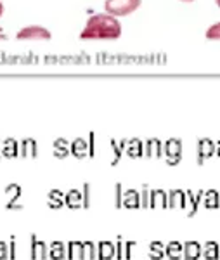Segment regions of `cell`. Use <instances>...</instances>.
Segmentation results:
<instances>
[{
  "label": "cell",
  "mask_w": 220,
  "mask_h": 260,
  "mask_svg": "<svg viewBox=\"0 0 220 260\" xmlns=\"http://www.w3.org/2000/svg\"><path fill=\"white\" fill-rule=\"evenodd\" d=\"M123 205V194H121V187H116V207H121Z\"/></svg>",
  "instance_id": "f1b7e54d"
},
{
  "label": "cell",
  "mask_w": 220,
  "mask_h": 260,
  "mask_svg": "<svg viewBox=\"0 0 220 260\" xmlns=\"http://www.w3.org/2000/svg\"><path fill=\"white\" fill-rule=\"evenodd\" d=\"M123 205L125 207H141V194L137 191H127L123 194Z\"/></svg>",
  "instance_id": "5bb4252c"
},
{
  "label": "cell",
  "mask_w": 220,
  "mask_h": 260,
  "mask_svg": "<svg viewBox=\"0 0 220 260\" xmlns=\"http://www.w3.org/2000/svg\"><path fill=\"white\" fill-rule=\"evenodd\" d=\"M121 23L116 16L108 12H97L87 19L85 28L80 31L82 40H116L121 37Z\"/></svg>",
  "instance_id": "6da1fadb"
},
{
  "label": "cell",
  "mask_w": 220,
  "mask_h": 260,
  "mask_svg": "<svg viewBox=\"0 0 220 260\" xmlns=\"http://www.w3.org/2000/svg\"><path fill=\"white\" fill-rule=\"evenodd\" d=\"M68 257L73 260L83 258V243L82 241H70L68 243Z\"/></svg>",
  "instance_id": "9c48e42d"
},
{
  "label": "cell",
  "mask_w": 220,
  "mask_h": 260,
  "mask_svg": "<svg viewBox=\"0 0 220 260\" xmlns=\"http://www.w3.org/2000/svg\"><path fill=\"white\" fill-rule=\"evenodd\" d=\"M85 148H87V146H85V142H83L82 139H77L73 142V153L75 154H83V153H85Z\"/></svg>",
  "instance_id": "603a6c76"
},
{
  "label": "cell",
  "mask_w": 220,
  "mask_h": 260,
  "mask_svg": "<svg viewBox=\"0 0 220 260\" xmlns=\"http://www.w3.org/2000/svg\"><path fill=\"white\" fill-rule=\"evenodd\" d=\"M9 258V245L6 241H0V260Z\"/></svg>",
  "instance_id": "d4e9b609"
},
{
  "label": "cell",
  "mask_w": 220,
  "mask_h": 260,
  "mask_svg": "<svg viewBox=\"0 0 220 260\" xmlns=\"http://www.w3.org/2000/svg\"><path fill=\"white\" fill-rule=\"evenodd\" d=\"M97 246L94 241H83V258H90L96 260L97 258Z\"/></svg>",
  "instance_id": "2e32d148"
},
{
  "label": "cell",
  "mask_w": 220,
  "mask_h": 260,
  "mask_svg": "<svg viewBox=\"0 0 220 260\" xmlns=\"http://www.w3.org/2000/svg\"><path fill=\"white\" fill-rule=\"evenodd\" d=\"M23 153L24 154H26V153H29V154H33V153H35V142H33V141H24L23 142Z\"/></svg>",
  "instance_id": "484cf974"
},
{
  "label": "cell",
  "mask_w": 220,
  "mask_h": 260,
  "mask_svg": "<svg viewBox=\"0 0 220 260\" xmlns=\"http://www.w3.org/2000/svg\"><path fill=\"white\" fill-rule=\"evenodd\" d=\"M9 258H16V236H11L9 241Z\"/></svg>",
  "instance_id": "4316f807"
},
{
  "label": "cell",
  "mask_w": 220,
  "mask_h": 260,
  "mask_svg": "<svg viewBox=\"0 0 220 260\" xmlns=\"http://www.w3.org/2000/svg\"><path fill=\"white\" fill-rule=\"evenodd\" d=\"M6 154H16V144H14V141H7L6 142Z\"/></svg>",
  "instance_id": "83f0119b"
},
{
  "label": "cell",
  "mask_w": 220,
  "mask_h": 260,
  "mask_svg": "<svg viewBox=\"0 0 220 260\" xmlns=\"http://www.w3.org/2000/svg\"><path fill=\"white\" fill-rule=\"evenodd\" d=\"M203 255V246L198 241L184 243V260H196Z\"/></svg>",
  "instance_id": "8992f818"
},
{
  "label": "cell",
  "mask_w": 220,
  "mask_h": 260,
  "mask_svg": "<svg viewBox=\"0 0 220 260\" xmlns=\"http://www.w3.org/2000/svg\"><path fill=\"white\" fill-rule=\"evenodd\" d=\"M201 153L203 154H208V153H211V144L210 142H201Z\"/></svg>",
  "instance_id": "4dcf8cb0"
},
{
  "label": "cell",
  "mask_w": 220,
  "mask_h": 260,
  "mask_svg": "<svg viewBox=\"0 0 220 260\" xmlns=\"http://www.w3.org/2000/svg\"><path fill=\"white\" fill-rule=\"evenodd\" d=\"M220 255V246L217 241H206L203 245V257L205 258H217Z\"/></svg>",
  "instance_id": "30bf717a"
},
{
  "label": "cell",
  "mask_w": 220,
  "mask_h": 260,
  "mask_svg": "<svg viewBox=\"0 0 220 260\" xmlns=\"http://www.w3.org/2000/svg\"><path fill=\"white\" fill-rule=\"evenodd\" d=\"M203 203H205V207H210V208L217 207V205H218V194L215 191H208L205 194V198H203Z\"/></svg>",
  "instance_id": "d6986e66"
},
{
  "label": "cell",
  "mask_w": 220,
  "mask_h": 260,
  "mask_svg": "<svg viewBox=\"0 0 220 260\" xmlns=\"http://www.w3.org/2000/svg\"><path fill=\"white\" fill-rule=\"evenodd\" d=\"M29 255L33 260H45L49 258V245L37 240L35 234H32V245H29Z\"/></svg>",
  "instance_id": "277c9868"
},
{
  "label": "cell",
  "mask_w": 220,
  "mask_h": 260,
  "mask_svg": "<svg viewBox=\"0 0 220 260\" xmlns=\"http://www.w3.org/2000/svg\"><path fill=\"white\" fill-rule=\"evenodd\" d=\"M180 2H194V0H180Z\"/></svg>",
  "instance_id": "d6a6232c"
},
{
  "label": "cell",
  "mask_w": 220,
  "mask_h": 260,
  "mask_svg": "<svg viewBox=\"0 0 220 260\" xmlns=\"http://www.w3.org/2000/svg\"><path fill=\"white\" fill-rule=\"evenodd\" d=\"M66 203L70 205V207H73V208L82 207V205H83V194L80 191H77V189L70 191L66 194Z\"/></svg>",
  "instance_id": "9a60e30c"
},
{
  "label": "cell",
  "mask_w": 220,
  "mask_h": 260,
  "mask_svg": "<svg viewBox=\"0 0 220 260\" xmlns=\"http://www.w3.org/2000/svg\"><path fill=\"white\" fill-rule=\"evenodd\" d=\"M90 205V194H88V186H85V191H83V207H88Z\"/></svg>",
  "instance_id": "f546056e"
},
{
  "label": "cell",
  "mask_w": 220,
  "mask_h": 260,
  "mask_svg": "<svg viewBox=\"0 0 220 260\" xmlns=\"http://www.w3.org/2000/svg\"><path fill=\"white\" fill-rule=\"evenodd\" d=\"M97 260H109L116 257V245H113L111 241H99L97 245Z\"/></svg>",
  "instance_id": "5b68a950"
},
{
  "label": "cell",
  "mask_w": 220,
  "mask_h": 260,
  "mask_svg": "<svg viewBox=\"0 0 220 260\" xmlns=\"http://www.w3.org/2000/svg\"><path fill=\"white\" fill-rule=\"evenodd\" d=\"M116 257L118 258H125V243H123V240H121V236H118L116 238Z\"/></svg>",
  "instance_id": "44dd1931"
},
{
  "label": "cell",
  "mask_w": 220,
  "mask_h": 260,
  "mask_svg": "<svg viewBox=\"0 0 220 260\" xmlns=\"http://www.w3.org/2000/svg\"><path fill=\"white\" fill-rule=\"evenodd\" d=\"M50 31L42 24H28L23 26L21 30L16 33V39L24 40V42H39V40H50Z\"/></svg>",
  "instance_id": "3957f363"
},
{
  "label": "cell",
  "mask_w": 220,
  "mask_h": 260,
  "mask_svg": "<svg viewBox=\"0 0 220 260\" xmlns=\"http://www.w3.org/2000/svg\"><path fill=\"white\" fill-rule=\"evenodd\" d=\"M66 246L62 241H50L49 243V258H54V260H59L66 255Z\"/></svg>",
  "instance_id": "52a82bcc"
},
{
  "label": "cell",
  "mask_w": 220,
  "mask_h": 260,
  "mask_svg": "<svg viewBox=\"0 0 220 260\" xmlns=\"http://www.w3.org/2000/svg\"><path fill=\"white\" fill-rule=\"evenodd\" d=\"M167 253V251H165V245L162 241H151L149 243V250H147V255H149L151 258H162L163 255Z\"/></svg>",
  "instance_id": "7c38bea8"
},
{
  "label": "cell",
  "mask_w": 220,
  "mask_h": 260,
  "mask_svg": "<svg viewBox=\"0 0 220 260\" xmlns=\"http://www.w3.org/2000/svg\"><path fill=\"white\" fill-rule=\"evenodd\" d=\"M49 205L54 208H59L62 205V194L59 191H50L49 192Z\"/></svg>",
  "instance_id": "ffe728a7"
},
{
  "label": "cell",
  "mask_w": 220,
  "mask_h": 260,
  "mask_svg": "<svg viewBox=\"0 0 220 260\" xmlns=\"http://www.w3.org/2000/svg\"><path fill=\"white\" fill-rule=\"evenodd\" d=\"M167 203H168V194H165L163 191L156 189L151 192V201H149L151 207H167Z\"/></svg>",
  "instance_id": "4fadbf2b"
},
{
  "label": "cell",
  "mask_w": 220,
  "mask_h": 260,
  "mask_svg": "<svg viewBox=\"0 0 220 260\" xmlns=\"http://www.w3.org/2000/svg\"><path fill=\"white\" fill-rule=\"evenodd\" d=\"M2 14H4V4H2V0H0V18H2Z\"/></svg>",
  "instance_id": "1f68e13d"
},
{
  "label": "cell",
  "mask_w": 220,
  "mask_h": 260,
  "mask_svg": "<svg viewBox=\"0 0 220 260\" xmlns=\"http://www.w3.org/2000/svg\"><path fill=\"white\" fill-rule=\"evenodd\" d=\"M205 35H206V39H208V40H220V21L210 24Z\"/></svg>",
  "instance_id": "ac0fdd59"
},
{
  "label": "cell",
  "mask_w": 220,
  "mask_h": 260,
  "mask_svg": "<svg viewBox=\"0 0 220 260\" xmlns=\"http://www.w3.org/2000/svg\"><path fill=\"white\" fill-rule=\"evenodd\" d=\"M167 153L170 156V160H175L177 156H180V142L179 141H170L167 144Z\"/></svg>",
  "instance_id": "e0dca14e"
},
{
  "label": "cell",
  "mask_w": 220,
  "mask_h": 260,
  "mask_svg": "<svg viewBox=\"0 0 220 260\" xmlns=\"http://www.w3.org/2000/svg\"><path fill=\"white\" fill-rule=\"evenodd\" d=\"M142 0H104V11L116 18L130 16L141 7Z\"/></svg>",
  "instance_id": "7a4b0ae2"
},
{
  "label": "cell",
  "mask_w": 220,
  "mask_h": 260,
  "mask_svg": "<svg viewBox=\"0 0 220 260\" xmlns=\"http://www.w3.org/2000/svg\"><path fill=\"white\" fill-rule=\"evenodd\" d=\"M215 4H217V6L220 7V0H215Z\"/></svg>",
  "instance_id": "836d02e7"
},
{
  "label": "cell",
  "mask_w": 220,
  "mask_h": 260,
  "mask_svg": "<svg viewBox=\"0 0 220 260\" xmlns=\"http://www.w3.org/2000/svg\"><path fill=\"white\" fill-rule=\"evenodd\" d=\"M168 203L172 208H184L185 205V194L182 191H172L168 194Z\"/></svg>",
  "instance_id": "8fae6325"
},
{
  "label": "cell",
  "mask_w": 220,
  "mask_h": 260,
  "mask_svg": "<svg viewBox=\"0 0 220 260\" xmlns=\"http://www.w3.org/2000/svg\"><path fill=\"white\" fill-rule=\"evenodd\" d=\"M200 200H201V194H193V192H189V201H191V213L196 212L198 205H200Z\"/></svg>",
  "instance_id": "cb8c5ba5"
},
{
  "label": "cell",
  "mask_w": 220,
  "mask_h": 260,
  "mask_svg": "<svg viewBox=\"0 0 220 260\" xmlns=\"http://www.w3.org/2000/svg\"><path fill=\"white\" fill-rule=\"evenodd\" d=\"M165 251L170 258H180L184 255V243L180 241H170L167 246H165Z\"/></svg>",
  "instance_id": "ba28073f"
},
{
  "label": "cell",
  "mask_w": 220,
  "mask_h": 260,
  "mask_svg": "<svg viewBox=\"0 0 220 260\" xmlns=\"http://www.w3.org/2000/svg\"><path fill=\"white\" fill-rule=\"evenodd\" d=\"M135 248H137V243H135V241H127L125 243V258H132Z\"/></svg>",
  "instance_id": "7402d4cb"
}]
</instances>
